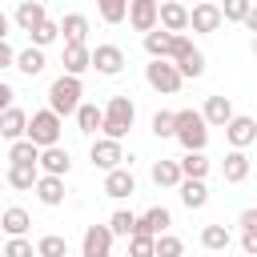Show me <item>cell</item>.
Listing matches in <instances>:
<instances>
[{
  "label": "cell",
  "instance_id": "cell-1",
  "mask_svg": "<svg viewBox=\"0 0 257 257\" xmlns=\"http://www.w3.org/2000/svg\"><path fill=\"white\" fill-rule=\"evenodd\" d=\"M80 96H84V84H80V76H56L52 84H48V108L56 112V116H76V108H80Z\"/></svg>",
  "mask_w": 257,
  "mask_h": 257
},
{
  "label": "cell",
  "instance_id": "cell-2",
  "mask_svg": "<svg viewBox=\"0 0 257 257\" xmlns=\"http://www.w3.org/2000/svg\"><path fill=\"white\" fill-rule=\"evenodd\" d=\"M177 141L185 153H205V141H209V124L197 108H177Z\"/></svg>",
  "mask_w": 257,
  "mask_h": 257
},
{
  "label": "cell",
  "instance_id": "cell-3",
  "mask_svg": "<svg viewBox=\"0 0 257 257\" xmlns=\"http://www.w3.org/2000/svg\"><path fill=\"white\" fill-rule=\"evenodd\" d=\"M173 64H177V72H181V80H197L201 72H205V52L201 48H193V40L181 32V36H173V56H169Z\"/></svg>",
  "mask_w": 257,
  "mask_h": 257
},
{
  "label": "cell",
  "instance_id": "cell-4",
  "mask_svg": "<svg viewBox=\"0 0 257 257\" xmlns=\"http://www.w3.org/2000/svg\"><path fill=\"white\" fill-rule=\"evenodd\" d=\"M133 116H137L133 100H128V96H112V100H108V108H104L100 133H104L108 141H120V137H124V133L133 128Z\"/></svg>",
  "mask_w": 257,
  "mask_h": 257
},
{
  "label": "cell",
  "instance_id": "cell-5",
  "mask_svg": "<svg viewBox=\"0 0 257 257\" xmlns=\"http://www.w3.org/2000/svg\"><path fill=\"white\" fill-rule=\"evenodd\" d=\"M36 149H52V145H60V116L52 112V108H40V112H32L28 116V133H24Z\"/></svg>",
  "mask_w": 257,
  "mask_h": 257
},
{
  "label": "cell",
  "instance_id": "cell-6",
  "mask_svg": "<svg viewBox=\"0 0 257 257\" xmlns=\"http://www.w3.org/2000/svg\"><path fill=\"white\" fill-rule=\"evenodd\" d=\"M145 80H149V88H157V92H165V96H173V92L185 84L173 60H149V64H145Z\"/></svg>",
  "mask_w": 257,
  "mask_h": 257
},
{
  "label": "cell",
  "instance_id": "cell-7",
  "mask_svg": "<svg viewBox=\"0 0 257 257\" xmlns=\"http://www.w3.org/2000/svg\"><path fill=\"white\" fill-rule=\"evenodd\" d=\"M157 28L181 36V32L189 28V4H181V0H165V4L157 8Z\"/></svg>",
  "mask_w": 257,
  "mask_h": 257
},
{
  "label": "cell",
  "instance_id": "cell-8",
  "mask_svg": "<svg viewBox=\"0 0 257 257\" xmlns=\"http://www.w3.org/2000/svg\"><path fill=\"white\" fill-rule=\"evenodd\" d=\"M88 161H92L96 169L112 173V169H120V161H124V149H120V141H108V137H100V141H92V149H88Z\"/></svg>",
  "mask_w": 257,
  "mask_h": 257
},
{
  "label": "cell",
  "instance_id": "cell-9",
  "mask_svg": "<svg viewBox=\"0 0 257 257\" xmlns=\"http://www.w3.org/2000/svg\"><path fill=\"white\" fill-rule=\"evenodd\" d=\"M80 253L84 257H112V233H108V225H88L84 241H80Z\"/></svg>",
  "mask_w": 257,
  "mask_h": 257
},
{
  "label": "cell",
  "instance_id": "cell-10",
  "mask_svg": "<svg viewBox=\"0 0 257 257\" xmlns=\"http://www.w3.org/2000/svg\"><path fill=\"white\" fill-rule=\"evenodd\" d=\"M225 20H221V8H217V0H209V4H193L189 8V28L193 32H217Z\"/></svg>",
  "mask_w": 257,
  "mask_h": 257
},
{
  "label": "cell",
  "instance_id": "cell-11",
  "mask_svg": "<svg viewBox=\"0 0 257 257\" xmlns=\"http://www.w3.org/2000/svg\"><path fill=\"white\" fill-rule=\"evenodd\" d=\"M157 8H161V0H128V24L137 28V32H153L157 28Z\"/></svg>",
  "mask_w": 257,
  "mask_h": 257
},
{
  "label": "cell",
  "instance_id": "cell-12",
  "mask_svg": "<svg viewBox=\"0 0 257 257\" xmlns=\"http://www.w3.org/2000/svg\"><path fill=\"white\" fill-rule=\"evenodd\" d=\"M92 68H96L100 76H116V72L124 68V52H120L116 44H96V48H92Z\"/></svg>",
  "mask_w": 257,
  "mask_h": 257
},
{
  "label": "cell",
  "instance_id": "cell-13",
  "mask_svg": "<svg viewBox=\"0 0 257 257\" xmlns=\"http://www.w3.org/2000/svg\"><path fill=\"white\" fill-rule=\"evenodd\" d=\"M201 116H205V124H213V128H225L237 112H233V100L229 96H221V92H213L209 100H205V108H201Z\"/></svg>",
  "mask_w": 257,
  "mask_h": 257
},
{
  "label": "cell",
  "instance_id": "cell-14",
  "mask_svg": "<svg viewBox=\"0 0 257 257\" xmlns=\"http://www.w3.org/2000/svg\"><path fill=\"white\" fill-rule=\"evenodd\" d=\"M36 169H40V173H48V177H64V173L72 169V157H68V149H64V145H52V149H40Z\"/></svg>",
  "mask_w": 257,
  "mask_h": 257
},
{
  "label": "cell",
  "instance_id": "cell-15",
  "mask_svg": "<svg viewBox=\"0 0 257 257\" xmlns=\"http://www.w3.org/2000/svg\"><path fill=\"white\" fill-rule=\"evenodd\" d=\"M24 133H28V112L16 108V104L4 108V112H0V137L12 145V141H24Z\"/></svg>",
  "mask_w": 257,
  "mask_h": 257
},
{
  "label": "cell",
  "instance_id": "cell-16",
  "mask_svg": "<svg viewBox=\"0 0 257 257\" xmlns=\"http://www.w3.org/2000/svg\"><path fill=\"white\" fill-rule=\"evenodd\" d=\"M225 137H229L233 149H245V145L257 141V120H253V116H233V120L225 124Z\"/></svg>",
  "mask_w": 257,
  "mask_h": 257
},
{
  "label": "cell",
  "instance_id": "cell-17",
  "mask_svg": "<svg viewBox=\"0 0 257 257\" xmlns=\"http://www.w3.org/2000/svg\"><path fill=\"white\" fill-rule=\"evenodd\" d=\"M104 193L112 197V201H124V197H133L137 193V181H133V173L120 165V169H112V173H104Z\"/></svg>",
  "mask_w": 257,
  "mask_h": 257
},
{
  "label": "cell",
  "instance_id": "cell-18",
  "mask_svg": "<svg viewBox=\"0 0 257 257\" xmlns=\"http://www.w3.org/2000/svg\"><path fill=\"white\" fill-rule=\"evenodd\" d=\"M169 225H173V217H169L165 205H153V209H145V213L137 217V233H149V237H161Z\"/></svg>",
  "mask_w": 257,
  "mask_h": 257
},
{
  "label": "cell",
  "instance_id": "cell-19",
  "mask_svg": "<svg viewBox=\"0 0 257 257\" xmlns=\"http://www.w3.org/2000/svg\"><path fill=\"white\" fill-rule=\"evenodd\" d=\"M44 20H48L44 4H36V0H20V8H16V28H20V32H28V36H32Z\"/></svg>",
  "mask_w": 257,
  "mask_h": 257
},
{
  "label": "cell",
  "instance_id": "cell-20",
  "mask_svg": "<svg viewBox=\"0 0 257 257\" xmlns=\"http://www.w3.org/2000/svg\"><path fill=\"white\" fill-rule=\"evenodd\" d=\"M60 64H64V72H68V76H80V72H88V68H92V48H84V44H64Z\"/></svg>",
  "mask_w": 257,
  "mask_h": 257
},
{
  "label": "cell",
  "instance_id": "cell-21",
  "mask_svg": "<svg viewBox=\"0 0 257 257\" xmlns=\"http://www.w3.org/2000/svg\"><path fill=\"white\" fill-rule=\"evenodd\" d=\"M221 177H225L229 185H241V181L249 177V157H245V149H229V153H225V161H221Z\"/></svg>",
  "mask_w": 257,
  "mask_h": 257
},
{
  "label": "cell",
  "instance_id": "cell-22",
  "mask_svg": "<svg viewBox=\"0 0 257 257\" xmlns=\"http://www.w3.org/2000/svg\"><path fill=\"white\" fill-rule=\"evenodd\" d=\"M36 181H40V169L36 165H8V173H4V185H12L16 193L36 189Z\"/></svg>",
  "mask_w": 257,
  "mask_h": 257
},
{
  "label": "cell",
  "instance_id": "cell-23",
  "mask_svg": "<svg viewBox=\"0 0 257 257\" xmlns=\"http://www.w3.org/2000/svg\"><path fill=\"white\" fill-rule=\"evenodd\" d=\"M145 52H149L153 60H169V56H173V32H165V28L145 32Z\"/></svg>",
  "mask_w": 257,
  "mask_h": 257
},
{
  "label": "cell",
  "instance_id": "cell-24",
  "mask_svg": "<svg viewBox=\"0 0 257 257\" xmlns=\"http://www.w3.org/2000/svg\"><path fill=\"white\" fill-rule=\"evenodd\" d=\"M177 189H181V205H185V209H205V205H209V185H205V181H189V177H185Z\"/></svg>",
  "mask_w": 257,
  "mask_h": 257
},
{
  "label": "cell",
  "instance_id": "cell-25",
  "mask_svg": "<svg viewBox=\"0 0 257 257\" xmlns=\"http://www.w3.org/2000/svg\"><path fill=\"white\" fill-rule=\"evenodd\" d=\"M28 225H32V217H28L20 205H8V209L0 213V229H4L8 237H24V233H28Z\"/></svg>",
  "mask_w": 257,
  "mask_h": 257
},
{
  "label": "cell",
  "instance_id": "cell-26",
  "mask_svg": "<svg viewBox=\"0 0 257 257\" xmlns=\"http://www.w3.org/2000/svg\"><path fill=\"white\" fill-rule=\"evenodd\" d=\"M36 197H40V205H60V201H64V177H48V173H40V181H36Z\"/></svg>",
  "mask_w": 257,
  "mask_h": 257
},
{
  "label": "cell",
  "instance_id": "cell-27",
  "mask_svg": "<svg viewBox=\"0 0 257 257\" xmlns=\"http://www.w3.org/2000/svg\"><path fill=\"white\" fill-rule=\"evenodd\" d=\"M60 32H64V44H84V36H88V16L68 12V16L60 20Z\"/></svg>",
  "mask_w": 257,
  "mask_h": 257
},
{
  "label": "cell",
  "instance_id": "cell-28",
  "mask_svg": "<svg viewBox=\"0 0 257 257\" xmlns=\"http://www.w3.org/2000/svg\"><path fill=\"white\" fill-rule=\"evenodd\" d=\"M12 68H20L24 76H40V72H44V48H32V44H28L24 52H16V64H12Z\"/></svg>",
  "mask_w": 257,
  "mask_h": 257
},
{
  "label": "cell",
  "instance_id": "cell-29",
  "mask_svg": "<svg viewBox=\"0 0 257 257\" xmlns=\"http://www.w3.org/2000/svg\"><path fill=\"white\" fill-rule=\"evenodd\" d=\"M177 165H181V177H189V181H205L209 177V157L205 153H185Z\"/></svg>",
  "mask_w": 257,
  "mask_h": 257
},
{
  "label": "cell",
  "instance_id": "cell-30",
  "mask_svg": "<svg viewBox=\"0 0 257 257\" xmlns=\"http://www.w3.org/2000/svg\"><path fill=\"white\" fill-rule=\"evenodd\" d=\"M185 177H181V165L177 161H157L153 165V185H161V189H177Z\"/></svg>",
  "mask_w": 257,
  "mask_h": 257
},
{
  "label": "cell",
  "instance_id": "cell-31",
  "mask_svg": "<svg viewBox=\"0 0 257 257\" xmlns=\"http://www.w3.org/2000/svg\"><path fill=\"white\" fill-rule=\"evenodd\" d=\"M229 241H233V237H229L225 225H205V229H201V245H205L209 253H225Z\"/></svg>",
  "mask_w": 257,
  "mask_h": 257
},
{
  "label": "cell",
  "instance_id": "cell-32",
  "mask_svg": "<svg viewBox=\"0 0 257 257\" xmlns=\"http://www.w3.org/2000/svg\"><path fill=\"white\" fill-rule=\"evenodd\" d=\"M100 120H104V108H96V104H84V100H80V108H76V124H80V133H84V137H92V133L100 128Z\"/></svg>",
  "mask_w": 257,
  "mask_h": 257
},
{
  "label": "cell",
  "instance_id": "cell-33",
  "mask_svg": "<svg viewBox=\"0 0 257 257\" xmlns=\"http://www.w3.org/2000/svg\"><path fill=\"white\" fill-rule=\"evenodd\" d=\"M8 161H12V165H36V161H40V149H36L28 137H24V141H12V145H8Z\"/></svg>",
  "mask_w": 257,
  "mask_h": 257
},
{
  "label": "cell",
  "instance_id": "cell-34",
  "mask_svg": "<svg viewBox=\"0 0 257 257\" xmlns=\"http://www.w3.org/2000/svg\"><path fill=\"white\" fill-rule=\"evenodd\" d=\"M108 233H112V237H133V233H137V213L116 209V213L108 217Z\"/></svg>",
  "mask_w": 257,
  "mask_h": 257
},
{
  "label": "cell",
  "instance_id": "cell-35",
  "mask_svg": "<svg viewBox=\"0 0 257 257\" xmlns=\"http://www.w3.org/2000/svg\"><path fill=\"white\" fill-rule=\"evenodd\" d=\"M96 12L104 24H120L128 16V0H96Z\"/></svg>",
  "mask_w": 257,
  "mask_h": 257
},
{
  "label": "cell",
  "instance_id": "cell-36",
  "mask_svg": "<svg viewBox=\"0 0 257 257\" xmlns=\"http://www.w3.org/2000/svg\"><path fill=\"white\" fill-rule=\"evenodd\" d=\"M36 257H68V241L56 237V233H48V237L36 241Z\"/></svg>",
  "mask_w": 257,
  "mask_h": 257
},
{
  "label": "cell",
  "instance_id": "cell-37",
  "mask_svg": "<svg viewBox=\"0 0 257 257\" xmlns=\"http://www.w3.org/2000/svg\"><path fill=\"white\" fill-rule=\"evenodd\" d=\"M153 137H177V112H169V108H161V112H153Z\"/></svg>",
  "mask_w": 257,
  "mask_h": 257
},
{
  "label": "cell",
  "instance_id": "cell-38",
  "mask_svg": "<svg viewBox=\"0 0 257 257\" xmlns=\"http://www.w3.org/2000/svg\"><path fill=\"white\" fill-rule=\"evenodd\" d=\"M128 257H157V237L133 233V237H128Z\"/></svg>",
  "mask_w": 257,
  "mask_h": 257
},
{
  "label": "cell",
  "instance_id": "cell-39",
  "mask_svg": "<svg viewBox=\"0 0 257 257\" xmlns=\"http://www.w3.org/2000/svg\"><path fill=\"white\" fill-rule=\"evenodd\" d=\"M56 36H60V24H56V20H44V24H40V28H36L28 40H32V48H48Z\"/></svg>",
  "mask_w": 257,
  "mask_h": 257
},
{
  "label": "cell",
  "instance_id": "cell-40",
  "mask_svg": "<svg viewBox=\"0 0 257 257\" xmlns=\"http://www.w3.org/2000/svg\"><path fill=\"white\" fill-rule=\"evenodd\" d=\"M185 253V241L173 237V233H161L157 237V257H181Z\"/></svg>",
  "mask_w": 257,
  "mask_h": 257
},
{
  "label": "cell",
  "instance_id": "cell-41",
  "mask_svg": "<svg viewBox=\"0 0 257 257\" xmlns=\"http://www.w3.org/2000/svg\"><path fill=\"white\" fill-rule=\"evenodd\" d=\"M217 8H221V20L241 24V20H245V12H249V0H225V4H217Z\"/></svg>",
  "mask_w": 257,
  "mask_h": 257
},
{
  "label": "cell",
  "instance_id": "cell-42",
  "mask_svg": "<svg viewBox=\"0 0 257 257\" xmlns=\"http://www.w3.org/2000/svg\"><path fill=\"white\" fill-rule=\"evenodd\" d=\"M4 257H36V249H32V241H28V237H8Z\"/></svg>",
  "mask_w": 257,
  "mask_h": 257
},
{
  "label": "cell",
  "instance_id": "cell-43",
  "mask_svg": "<svg viewBox=\"0 0 257 257\" xmlns=\"http://www.w3.org/2000/svg\"><path fill=\"white\" fill-rule=\"evenodd\" d=\"M241 249L245 257H257V229H241Z\"/></svg>",
  "mask_w": 257,
  "mask_h": 257
},
{
  "label": "cell",
  "instance_id": "cell-44",
  "mask_svg": "<svg viewBox=\"0 0 257 257\" xmlns=\"http://www.w3.org/2000/svg\"><path fill=\"white\" fill-rule=\"evenodd\" d=\"M12 64H16V52L8 40H0V68H12Z\"/></svg>",
  "mask_w": 257,
  "mask_h": 257
},
{
  "label": "cell",
  "instance_id": "cell-45",
  "mask_svg": "<svg viewBox=\"0 0 257 257\" xmlns=\"http://www.w3.org/2000/svg\"><path fill=\"white\" fill-rule=\"evenodd\" d=\"M12 100H16L12 84H4V80H0V112H4V108H12Z\"/></svg>",
  "mask_w": 257,
  "mask_h": 257
},
{
  "label": "cell",
  "instance_id": "cell-46",
  "mask_svg": "<svg viewBox=\"0 0 257 257\" xmlns=\"http://www.w3.org/2000/svg\"><path fill=\"white\" fill-rule=\"evenodd\" d=\"M241 24H245V28L257 36V4H249V12H245V20H241Z\"/></svg>",
  "mask_w": 257,
  "mask_h": 257
},
{
  "label": "cell",
  "instance_id": "cell-47",
  "mask_svg": "<svg viewBox=\"0 0 257 257\" xmlns=\"http://www.w3.org/2000/svg\"><path fill=\"white\" fill-rule=\"evenodd\" d=\"M241 229H257V209H245L241 213Z\"/></svg>",
  "mask_w": 257,
  "mask_h": 257
},
{
  "label": "cell",
  "instance_id": "cell-48",
  "mask_svg": "<svg viewBox=\"0 0 257 257\" xmlns=\"http://www.w3.org/2000/svg\"><path fill=\"white\" fill-rule=\"evenodd\" d=\"M4 36H8V16L0 12V40H4Z\"/></svg>",
  "mask_w": 257,
  "mask_h": 257
},
{
  "label": "cell",
  "instance_id": "cell-49",
  "mask_svg": "<svg viewBox=\"0 0 257 257\" xmlns=\"http://www.w3.org/2000/svg\"><path fill=\"white\" fill-rule=\"evenodd\" d=\"M181 4H189V0H181ZM193 4H209V0H193Z\"/></svg>",
  "mask_w": 257,
  "mask_h": 257
},
{
  "label": "cell",
  "instance_id": "cell-50",
  "mask_svg": "<svg viewBox=\"0 0 257 257\" xmlns=\"http://www.w3.org/2000/svg\"><path fill=\"white\" fill-rule=\"evenodd\" d=\"M253 56H257V36H253Z\"/></svg>",
  "mask_w": 257,
  "mask_h": 257
},
{
  "label": "cell",
  "instance_id": "cell-51",
  "mask_svg": "<svg viewBox=\"0 0 257 257\" xmlns=\"http://www.w3.org/2000/svg\"><path fill=\"white\" fill-rule=\"evenodd\" d=\"M0 189H4V177H0Z\"/></svg>",
  "mask_w": 257,
  "mask_h": 257
},
{
  "label": "cell",
  "instance_id": "cell-52",
  "mask_svg": "<svg viewBox=\"0 0 257 257\" xmlns=\"http://www.w3.org/2000/svg\"><path fill=\"white\" fill-rule=\"evenodd\" d=\"M36 4H48V0H36Z\"/></svg>",
  "mask_w": 257,
  "mask_h": 257
},
{
  "label": "cell",
  "instance_id": "cell-53",
  "mask_svg": "<svg viewBox=\"0 0 257 257\" xmlns=\"http://www.w3.org/2000/svg\"><path fill=\"white\" fill-rule=\"evenodd\" d=\"M0 257H4V249H0Z\"/></svg>",
  "mask_w": 257,
  "mask_h": 257
},
{
  "label": "cell",
  "instance_id": "cell-54",
  "mask_svg": "<svg viewBox=\"0 0 257 257\" xmlns=\"http://www.w3.org/2000/svg\"><path fill=\"white\" fill-rule=\"evenodd\" d=\"M249 4H257V0H249Z\"/></svg>",
  "mask_w": 257,
  "mask_h": 257
}]
</instances>
